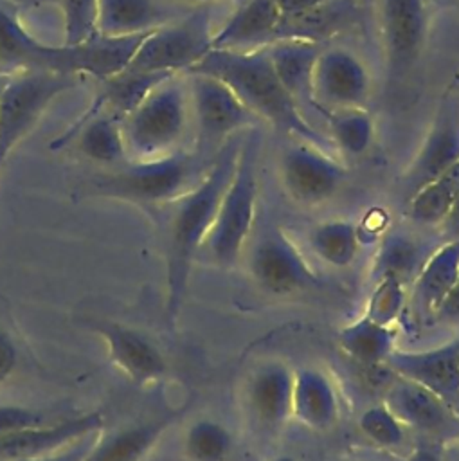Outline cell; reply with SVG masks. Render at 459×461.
Here are the masks:
<instances>
[{
  "label": "cell",
  "instance_id": "1",
  "mask_svg": "<svg viewBox=\"0 0 459 461\" xmlns=\"http://www.w3.org/2000/svg\"><path fill=\"white\" fill-rule=\"evenodd\" d=\"M243 137L223 142L205 175L178 196L167 220L166 232V319L175 326L185 297L191 267L212 225L223 193L234 175Z\"/></svg>",
  "mask_w": 459,
  "mask_h": 461
},
{
  "label": "cell",
  "instance_id": "2",
  "mask_svg": "<svg viewBox=\"0 0 459 461\" xmlns=\"http://www.w3.org/2000/svg\"><path fill=\"white\" fill-rule=\"evenodd\" d=\"M185 74H209L221 79L257 119H265L279 131L301 142L328 153L333 151L331 140L310 124L295 99L283 86L266 47L252 50L211 49Z\"/></svg>",
  "mask_w": 459,
  "mask_h": 461
},
{
  "label": "cell",
  "instance_id": "3",
  "mask_svg": "<svg viewBox=\"0 0 459 461\" xmlns=\"http://www.w3.org/2000/svg\"><path fill=\"white\" fill-rule=\"evenodd\" d=\"M148 32L122 38L95 32L81 43L47 45L34 38L13 11L0 7V59L22 68L86 74L101 81L130 65Z\"/></svg>",
  "mask_w": 459,
  "mask_h": 461
},
{
  "label": "cell",
  "instance_id": "4",
  "mask_svg": "<svg viewBox=\"0 0 459 461\" xmlns=\"http://www.w3.org/2000/svg\"><path fill=\"white\" fill-rule=\"evenodd\" d=\"M211 160L196 149H178L155 158H128L121 166L90 176L86 193L144 209L169 205L205 175Z\"/></svg>",
  "mask_w": 459,
  "mask_h": 461
},
{
  "label": "cell",
  "instance_id": "5",
  "mask_svg": "<svg viewBox=\"0 0 459 461\" xmlns=\"http://www.w3.org/2000/svg\"><path fill=\"white\" fill-rule=\"evenodd\" d=\"M257 133L250 130L241 140L234 175L200 249L221 268L238 261L252 234L257 205Z\"/></svg>",
  "mask_w": 459,
  "mask_h": 461
},
{
  "label": "cell",
  "instance_id": "6",
  "mask_svg": "<svg viewBox=\"0 0 459 461\" xmlns=\"http://www.w3.org/2000/svg\"><path fill=\"white\" fill-rule=\"evenodd\" d=\"M191 115L187 81L178 74L157 85L122 121L130 158H155L180 149Z\"/></svg>",
  "mask_w": 459,
  "mask_h": 461
},
{
  "label": "cell",
  "instance_id": "7",
  "mask_svg": "<svg viewBox=\"0 0 459 461\" xmlns=\"http://www.w3.org/2000/svg\"><path fill=\"white\" fill-rule=\"evenodd\" d=\"M77 74L22 68L9 76L0 99V167L38 124L45 110L79 83Z\"/></svg>",
  "mask_w": 459,
  "mask_h": 461
},
{
  "label": "cell",
  "instance_id": "8",
  "mask_svg": "<svg viewBox=\"0 0 459 461\" xmlns=\"http://www.w3.org/2000/svg\"><path fill=\"white\" fill-rule=\"evenodd\" d=\"M212 38L211 9L198 5L189 14L149 31L126 68L187 72L212 49Z\"/></svg>",
  "mask_w": 459,
  "mask_h": 461
},
{
  "label": "cell",
  "instance_id": "9",
  "mask_svg": "<svg viewBox=\"0 0 459 461\" xmlns=\"http://www.w3.org/2000/svg\"><path fill=\"white\" fill-rule=\"evenodd\" d=\"M187 90L196 128V151L209 158L225 140L257 121L234 90L214 76L187 74Z\"/></svg>",
  "mask_w": 459,
  "mask_h": 461
},
{
  "label": "cell",
  "instance_id": "10",
  "mask_svg": "<svg viewBox=\"0 0 459 461\" xmlns=\"http://www.w3.org/2000/svg\"><path fill=\"white\" fill-rule=\"evenodd\" d=\"M248 272L254 283L272 295H293L322 286L319 274L279 227L259 234L248 258Z\"/></svg>",
  "mask_w": 459,
  "mask_h": 461
},
{
  "label": "cell",
  "instance_id": "11",
  "mask_svg": "<svg viewBox=\"0 0 459 461\" xmlns=\"http://www.w3.org/2000/svg\"><path fill=\"white\" fill-rule=\"evenodd\" d=\"M380 34L391 85L401 83L418 65L428 32L427 0H378Z\"/></svg>",
  "mask_w": 459,
  "mask_h": 461
},
{
  "label": "cell",
  "instance_id": "12",
  "mask_svg": "<svg viewBox=\"0 0 459 461\" xmlns=\"http://www.w3.org/2000/svg\"><path fill=\"white\" fill-rule=\"evenodd\" d=\"M459 160V81L445 88L427 135L412 162L401 176V187L409 198L421 185L446 171Z\"/></svg>",
  "mask_w": 459,
  "mask_h": 461
},
{
  "label": "cell",
  "instance_id": "13",
  "mask_svg": "<svg viewBox=\"0 0 459 461\" xmlns=\"http://www.w3.org/2000/svg\"><path fill=\"white\" fill-rule=\"evenodd\" d=\"M279 178L286 194L301 205H319L342 185L346 169L317 146L297 140L279 157Z\"/></svg>",
  "mask_w": 459,
  "mask_h": 461
},
{
  "label": "cell",
  "instance_id": "14",
  "mask_svg": "<svg viewBox=\"0 0 459 461\" xmlns=\"http://www.w3.org/2000/svg\"><path fill=\"white\" fill-rule=\"evenodd\" d=\"M369 72L362 59L346 47H328L319 50L311 90L319 113L333 110L364 108L369 97Z\"/></svg>",
  "mask_w": 459,
  "mask_h": 461
},
{
  "label": "cell",
  "instance_id": "15",
  "mask_svg": "<svg viewBox=\"0 0 459 461\" xmlns=\"http://www.w3.org/2000/svg\"><path fill=\"white\" fill-rule=\"evenodd\" d=\"M88 328L101 337L110 362L135 385L146 387L167 375L162 349L140 330L112 319H88Z\"/></svg>",
  "mask_w": 459,
  "mask_h": 461
},
{
  "label": "cell",
  "instance_id": "16",
  "mask_svg": "<svg viewBox=\"0 0 459 461\" xmlns=\"http://www.w3.org/2000/svg\"><path fill=\"white\" fill-rule=\"evenodd\" d=\"M396 376V375H394ZM383 402L407 429L436 439H459V411L434 391L396 376Z\"/></svg>",
  "mask_w": 459,
  "mask_h": 461
},
{
  "label": "cell",
  "instance_id": "17",
  "mask_svg": "<svg viewBox=\"0 0 459 461\" xmlns=\"http://www.w3.org/2000/svg\"><path fill=\"white\" fill-rule=\"evenodd\" d=\"M104 429L101 411L81 412L56 421L0 436V461H20L59 450Z\"/></svg>",
  "mask_w": 459,
  "mask_h": 461
},
{
  "label": "cell",
  "instance_id": "18",
  "mask_svg": "<svg viewBox=\"0 0 459 461\" xmlns=\"http://www.w3.org/2000/svg\"><path fill=\"white\" fill-rule=\"evenodd\" d=\"M385 367L396 376L412 380L450 403L459 400V357L454 340L419 351L394 349Z\"/></svg>",
  "mask_w": 459,
  "mask_h": 461
},
{
  "label": "cell",
  "instance_id": "19",
  "mask_svg": "<svg viewBox=\"0 0 459 461\" xmlns=\"http://www.w3.org/2000/svg\"><path fill=\"white\" fill-rule=\"evenodd\" d=\"M184 411L171 409L113 430L103 429L81 461H142Z\"/></svg>",
  "mask_w": 459,
  "mask_h": 461
},
{
  "label": "cell",
  "instance_id": "20",
  "mask_svg": "<svg viewBox=\"0 0 459 461\" xmlns=\"http://www.w3.org/2000/svg\"><path fill=\"white\" fill-rule=\"evenodd\" d=\"M459 277V238L434 249L412 279L410 308L419 321H436Z\"/></svg>",
  "mask_w": 459,
  "mask_h": 461
},
{
  "label": "cell",
  "instance_id": "21",
  "mask_svg": "<svg viewBox=\"0 0 459 461\" xmlns=\"http://www.w3.org/2000/svg\"><path fill=\"white\" fill-rule=\"evenodd\" d=\"M293 369L284 362H266L248 378L245 396L254 420L266 430H277L292 418Z\"/></svg>",
  "mask_w": 459,
  "mask_h": 461
},
{
  "label": "cell",
  "instance_id": "22",
  "mask_svg": "<svg viewBox=\"0 0 459 461\" xmlns=\"http://www.w3.org/2000/svg\"><path fill=\"white\" fill-rule=\"evenodd\" d=\"M340 416V400L333 380L313 366L293 369L292 418L310 430H329Z\"/></svg>",
  "mask_w": 459,
  "mask_h": 461
},
{
  "label": "cell",
  "instance_id": "23",
  "mask_svg": "<svg viewBox=\"0 0 459 461\" xmlns=\"http://www.w3.org/2000/svg\"><path fill=\"white\" fill-rule=\"evenodd\" d=\"M283 23L274 0H248L214 32L212 49L247 50L248 45H268L281 38Z\"/></svg>",
  "mask_w": 459,
  "mask_h": 461
},
{
  "label": "cell",
  "instance_id": "24",
  "mask_svg": "<svg viewBox=\"0 0 459 461\" xmlns=\"http://www.w3.org/2000/svg\"><path fill=\"white\" fill-rule=\"evenodd\" d=\"M266 50L277 77L295 99L299 108L317 110L311 90L313 65L319 54L317 43L302 36H283L268 43Z\"/></svg>",
  "mask_w": 459,
  "mask_h": 461
},
{
  "label": "cell",
  "instance_id": "25",
  "mask_svg": "<svg viewBox=\"0 0 459 461\" xmlns=\"http://www.w3.org/2000/svg\"><path fill=\"white\" fill-rule=\"evenodd\" d=\"M175 14L158 0H97L95 32L112 38L133 36L153 31Z\"/></svg>",
  "mask_w": 459,
  "mask_h": 461
},
{
  "label": "cell",
  "instance_id": "26",
  "mask_svg": "<svg viewBox=\"0 0 459 461\" xmlns=\"http://www.w3.org/2000/svg\"><path fill=\"white\" fill-rule=\"evenodd\" d=\"M171 72H149V70H130L124 68L115 76L99 81V88L90 108V113H106L122 121L131 110H135L142 99L162 81L171 77Z\"/></svg>",
  "mask_w": 459,
  "mask_h": 461
},
{
  "label": "cell",
  "instance_id": "27",
  "mask_svg": "<svg viewBox=\"0 0 459 461\" xmlns=\"http://www.w3.org/2000/svg\"><path fill=\"white\" fill-rule=\"evenodd\" d=\"M70 137H76V146L88 160L115 167L126 162L128 151L121 130V121L106 113L83 115L56 144L61 146Z\"/></svg>",
  "mask_w": 459,
  "mask_h": 461
},
{
  "label": "cell",
  "instance_id": "28",
  "mask_svg": "<svg viewBox=\"0 0 459 461\" xmlns=\"http://www.w3.org/2000/svg\"><path fill=\"white\" fill-rule=\"evenodd\" d=\"M337 342L351 360L362 366H385L396 349V330L362 315L338 330Z\"/></svg>",
  "mask_w": 459,
  "mask_h": 461
},
{
  "label": "cell",
  "instance_id": "29",
  "mask_svg": "<svg viewBox=\"0 0 459 461\" xmlns=\"http://www.w3.org/2000/svg\"><path fill=\"white\" fill-rule=\"evenodd\" d=\"M459 194V160L407 198V214L419 225H441Z\"/></svg>",
  "mask_w": 459,
  "mask_h": 461
},
{
  "label": "cell",
  "instance_id": "30",
  "mask_svg": "<svg viewBox=\"0 0 459 461\" xmlns=\"http://www.w3.org/2000/svg\"><path fill=\"white\" fill-rule=\"evenodd\" d=\"M308 243L320 261L344 268L355 261L360 238L355 221L337 218L317 223L308 234Z\"/></svg>",
  "mask_w": 459,
  "mask_h": 461
},
{
  "label": "cell",
  "instance_id": "31",
  "mask_svg": "<svg viewBox=\"0 0 459 461\" xmlns=\"http://www.w3.org/2000/svg\"><path fill=\"white\" fill-rule=\"evenodd\" d=\"M425 258L423 247L416 238L401 230L385 232L380 238L378 250L373 259V277L376 279L380 276L391 274L401 281H405L409 276L414 279Z\"/></svg>",
  "mask_w": 459,
  "mask_h": 461
},
{
  "label": "cell",
  "instance_id": "32",
  "mask_svg": "<svg viewBox=\"0 0 459 461\" xmlns=\"http://www.w3.org/2000/svg\"><path fill=\"white\" fill-rule=\"evenodd\" d=\"M326 119L331 135L329 140L337 146L338 151L351 157H360L369 149L374 135V122L367 110H333L326 113Z\"/></svg>",
  "mask_w": 459,
  "mask_h": 461
},
{
  "label": "cell",
  "instance_id": "33",
  "mask_svg": "<svg viewBox=\"0 0 459 461\" xmlns=\"http://www.w3.org/2000/svg\"><path fill=\"white\" fill-rule=\"evenodd\" d=\"M234 438L229 427L212 418L193 421L184 436V454L189 461H227Z\"/></svg>",
  "mask_w": 459,
  "mask_h": 461
},
{
  "label": "cell",
  "instance_id": "34",
  "mask_svg": "<svg viewBox=\"0 0 459 461\" xmlns=\"http://www.w3.org/2000/svg\"><path fill=\"white\" fill-rule=\"evenodd\" d=\"M358 429L364 438L382 450H398L407 439V427L385 402L365 407L358 416Z\"/></svg>",
  "mask_w": 459,
  "mask_h": 461
},
{
  "label": "cell",
  "instance_id": "35",
  "mask_svg": "<svg viewBox=\"0 0 459 461\" xmlns=\"http://www.w3.org/2000/svg\"><path fill=\"white\" fill-rule=\"evenodd\" d=\"M407 304L405 281L396 276L385 274L374 279V286L369 294L365 313L369 319L383 324L394 326Z\"/></svg>",
  "mask_w": 459,
  "mask_h": 461
},
{
  "label": "cell",
  "instance_id": "36",
  "mask_svg": "<svg viewBox=\"0 0 459 461\" xmlns=\"http://www.w3.org/2000/svg\"><path fill=\"white\" fill-rule=\"evenodd\" d=\"M97 0H56L63 18V43L74 45L95 34Z\"/></svg>",
  "mask_w": 459,
  "mask_h": 461
},
{
  "label": "cell",
  "instance_id": "37",
  "mask_svg": "<svg viewBox=\"0 0 459 461\" xmlns=\"http://www.w3.org/2000/svg\"><path fill=\"white\" fill-rule=\"evenodd\" d=\"M56 421L50 411L27 405H0V436Z\"/></svg>",
  "mask_w": 459,
  "mask_h": 461
},
{
  "label": "cell",
  "instance_id": "38",
  "mask_svg": "<svg viewBox=\"0 0 459 461\" xmlns=\"http://www.w3.org/2000/svg\"><path fill=\"white\" fill-rule=\"evenodd\" d=\"M101 432V430H99ZM99 432H94V434H88L59 450H54V452H49V454H41V456H36V457H27V459H20V461H81L85 457V454L90 450L94 439L97 438Z\"/></svg>",
  "mask_w": 459,
  "mask_h": 461
},
{
  "label": "cell",
  "instance_id": "39",
  "mask_svg": "<svg viewBox=\"0 0 459 461\" xmlns=\"http://www.w3.org/2000/svg\"><path fill=\"white\" fill-rule=\"evenodd\" d=\"M18 366V349L13 337L0 328V385L7 382Z\"/></svg>",
  "mask_w": 459,
  "mask_h": 461
},
{
  "label": "cell",
  "instance_id": "40",
  "mask_svg": "<svg viewBox=\"0 0 459 461\" xmlns=\"http://www.w3.org/2000/svg\"><path fill=\"white\" fill-rule=\"evenodd\" d=\"M326 0H274L283 18H301L315 13Z\"/></svg>",
  "mask_w": 459,
  "mask_h": 461
},
{
  "label": "cell",
  "instance_id": "41",
  "mask_svg": "<svg viewBox=\"0 0 459 461\" xmlns=\"http://www.w3.org/2000/svg\"><path fill=\"white\" fill-rule=\"evenodd\" d=\"M436 321H446V322H457L459 321V277H457L450 295L443 303Z\"/></svg>",
  "mask_w": 459,
  "mask_h": 461
},
{
  "label": "cell",
  "instance_id": "42",
  "mask_svg": "<svg viewBox=\"0 0 459 461\" xmlns=\"http://www.w3.org/2000/svg\"><path fill=\"white\" fill-rule=\"evenodd\" d=\"M407 461H445V456L441 454L439 443H418Z\"/></svg>",
  "mask_w": 459,
  "mask_h": 461
},
{
  "label": "cell",
  "instance_id": "43",
  "mask_svg": "<svg viewBox=\"0 0 459 461\" xmlns=\"http://www.w3.org/2000/svg\"><path fill=\"white\" fill-rule=\"evenodd\" d=\"M443 229V234L446 236V240H455L459 238V194L454 200L448 214L445 216V220L439 225Z\"/></svg>",
  "mask_w": 459,
  "mask_h": 461
},
{
  "label": "cell",
  "instance_id": "44",
  "mask_svg": "<svg viewBox=\"0 0 459 461\" xmlns=\"http://www.w3.org/2000/svg\"><path fill=\"white\" fill-rule=\"evenodd\" d=\"M13 2L22 7H40L47 4H56V0H13Z\"/></svg>",
  "mask_w": 459,
  "mask_h": 461
},
{
  "label": "cell",
  "instance_id": "45",
  "mask_svg": "<svg viewBox=\"0 0 459 461\" xmlns=\"http://www.w3.org/2000/svg\"><path fill=\"white\" fill-rule=\"evenodd\" d=\"M7 81H9V76H7V74H0V99H2V94H4V90H5Z\"/></svg>",
  "mask_w": 459,
  "mask_h": 461
},
{
  "label": "cell",
  "instance_id": "46",
  "mask_svg": "<svg viewBox=\"0 0 459 461\" xmlns=\"http://www.w3.org/2000/svg\"><path fill=\"white\" fill-rule=\"evenodd\" d=\"M270 461H297L295 457H292V456H288V454H283V456H275V457H272Z\"/></svg>",
  "mask_w": 459,
  "mask_h": 461
},
{
  "label": "cell",
  "instance_id": "47",
  "mask_svg": "<svg viewBox=\"0 0 459 461\" xmlns=\"http://www.w3.org/2000/svg\"><path fill=\"white\" fill-rule=\"evenodd\" d=\"M184 2H191V4H198V5H207L209 2H214V0H184Z\"/></svg>",
  "mask_w": 459,
  "mask_h": 461
},
{
  "label": "cell",
  "instance_id": "48",
  "mask_svg": "<svg viewBox=\"0 0 459 461\" xmlns=\"http://www.w3.org/2000/svg\"><path fill=\"white\" fill-rule=\"evenodd\" d=\"M454 346H455V351H457V357H459V337L454 339Z\"/></svg>",
  "mask_w": 459,
  "mask_h": 461
},
{
  "label": "cell",
  "instance_id": "49",
  "mask_svg": "<svg viewBox=\"0 0 459 461\" xmlns=\"http://www.w3.org/2000/svg\"><path fill=\"white\" fill-rule=\"evenodd\" d=\"M455 77H457V81H459V74H457V76H455Z\"/></svg>",
  "mask_w": 459,
  "mask_h": 461
}]
</instances>
